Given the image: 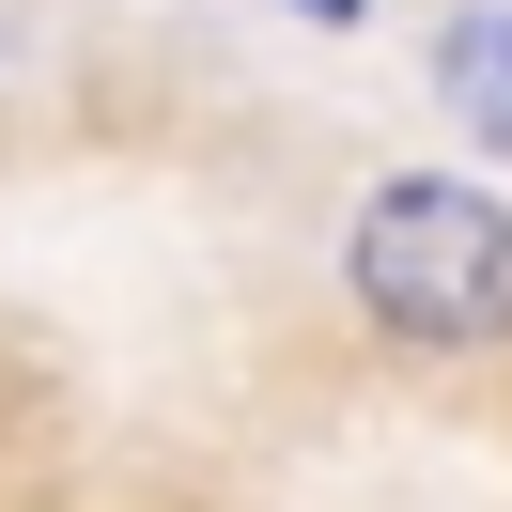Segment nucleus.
Returning <instances> with one entry per match:
<instances>
[{
    "label": "nucleus",
    "mask_w": 512,
    "mask_h": 512,
    "mask_svg": "<svg viewBox=\"0 0 512 512\" xmlns=\"http://www.w3.org/2000/svg\"><path fill=\"white\" fill-rule=\"evenodd\" d=\"M295 16H326V32H342V16H357V0H295Z\"/></svg>",
    "instance_id": "3"
},
{
    "label": "nucleus",
    "mask_w": 512,
    "mask_h": 512,
    "mask_svg": "<svg viewBox=\"0 0 512 512\" xmlns=\"http://www.w3.org/2000/svg\"><path fill=\"white\" fill-rule=\"evenodd\" d=\"M342 280L404 342H512V202L450 187V171H404V187H373L342 218Z\"/></svg>",
    "instance_id": "1"
},
{
    "label": "nucleus",
    "mask_w": 512,
    "mask_h": 512,
    "mask_svg": "<svg viewBox=\"0 0 512 512\" xmlns=\"http://www.w3.org/2000/svg\"><path fill=\"white\" fill-rule=\"evenodd\" d=\"M435 94L466 109L481 140H512V16H450L435 32Z\"/></svg>",
    "instance_id": "2"
}]
</instances>
